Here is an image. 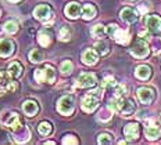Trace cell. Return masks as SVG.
I'll return each mask as SVG.
<instances>
[{
  "label": "cell",
  "mask_w": 161,
  "mask_h": 145,
  "mask_svg": "<svg viewBox=\"0 0 161 145\" xmlns=\"http://www.w3.org/2000/svg\"><path fill=\"white\" fill-rule=\"evenodd\" d=\"M135 75H136V77H139L140 80H147L152 76V68L147 65H140L136 68Z\"/></svg>",
  "instance_id": "obj_17"
},
{
  "label": "cell",
  "mask_w": 161,
  "mask_h": 145,
  "mask_svg": "<svg viewBox=\"0 0 161 145\" xmlns=\"http://www.w3.org/2000/svg\"><path fill=\"white\" fill-rule=\"evenodd\" d=\"M69 36H71V32H69V29L67 28V26H63V28L60 29V32H58V39L61 40V42H68Z\"/></svg>",
  "instance_id": "obj_24"
},
{
  "label": "cell",
  "mask_w": 161,
  "mask_h": 145,
  "mask_svg": "<svg viewBox=\"0 0 161 145\" xmlns=\"http://www.w3.org/2000/svg\"><path fill=\"white\" fill-rule=\"evenodd\" d=\"M126 93V89L125 86H122V84H118V86H115V97H124Z\"/></svg>",
  "instance_id": "obj_32"
},
{
  "label": "cell",
  "mask_w": 161,
  "mask_h": 145,
  "mask_svg": "<svg viewBox=\"0 0 161 145\" xmlns=\"http://www.w3.org/2000/svg\"><path fill=\"white\" fill-rule=\"evenodd\" d=\"M57 109L63 115H71L74 112V98L71 96H64L58 100Z\"/></svg>",
  "instance_id": "obj_3"
},
{
  "label": "cell",
  "mask_w": 161,
  "mask_h": 145,
  "mask_svg": "<svg viewBox=\"0 0 161 145\" xmlns=\"http://www.w3.org/2000/svg\"><path fill=\"white\" fill-rule=\"evenodd\" d=\"M29 60H31L32 62H35V64L40 62V61L43 60V54H42V51H40V50H38V49L31 50V51H29Z\"/></svg>",
  "instance_id": "obj_22"
},
{
  "label": "cell",
  "mask_w": 161,
  "mask_h": 145,
  "mask_svg": "<svg viewBox=\"0 0 161 145\" xmlns=\"http://www.w3.org/2000/svg\"><path fill=\"white\" fill-rule=\"evenodd\" d=\"M139 10H140V13H146V11H147V8L145 7V6H140Z\"/></svg>",
  "instance_id": "obj_36"
},
{
  "label": "cell",
  "mask_w": 161,
  "mask_h": 145,
  "mask_svg": "<svg viewBox=\"0 0 161 145\" xmlns=\"http://www.w3.org/2000/svg\"><path fill=\"white\" fill-rule=\"evenodd\" d=\"M17 29H18V25H17L15 21H8L4 23V31L10 33V35H13V33L17 32Z\"/></svg>",
  "instance_id": "obj_27"
},
{
  "label": "cell",
  "mask_w": 161,
  "mask_h": 145,
  "mask_svg": "<svg viewBox=\"0 0 161 145\" xmlns=\"http://www.w3.org/2000/svg\"><path fill=\"white\" fill-rule=\"evenodd\" d=\"M124 134L129 141H133L139 137V124L137 123H128L124 127Z\"/></svg>",
  "instance_id": "obj_10"
},
{
  "label": "cell",
  "mask_w": 161,
  "mask_h": 145,
  "mask_svg": "<svg viewBox=\"0 0 161 145\" xmlns=\"http://www.w3.org/2000/svg\"><path fill=\"white\" fill-rule=\"evenodd\" d=\"M7 72H8V75L11 76L13 79L18 77L19 75H21V72H22V66H21V64H18V62H13V64H10Z\"/></svg>",
  "instance_id": "obj_20"
},
{
  "label": "cell",
  "mask_w": 161,
  "mask_h": 145,
  "mask_svg": "<svg viewBox=\"0 0 161 145\" xmlns=\"http://www.w3.org/2000/svg\"><path fill=\"white\" fill-rule=\"evenodd\" d=\"M137 98L142 104H150L154 98V91L149 87H140L137 90Z\"/></svg>",
  "instance_id": "obj_7"
},
{
  "label": "cell",
  "mask_w": 161,
  "mask_h": 145,
  "mask_svg": "<svg viewBox=\"0 0 161 145\" xmlns=\"http://www.w3.org/2000/svg\"><path fill=\"white\" fill-rule=\"evenodd\" d=\"M15 44L11 40L7 39H2L0 40V57H8L14 53Z\"/></svg>",
  "instance_id": "obj_9"
},
{
  "label": "cell",
  "mask_w": 161,
  "mask_h": 145,
  "mask_svg": "<svg viewBox=\"0 0 161 145\" xmlns=\"http://www.w3.org/2000/svg\"><path fill=\"white\" fill-rule=\"evenodd\" d=\"M111 38L115 40L117 43H121V44H125V43L129 40V38H128V32L124 31V29H119V28H117V31L114 32V35L111 36Z\"/></svg>",
  "instance_id": "obj_18"
},
{
  "label": "cell",
  "mask_w": 161,
  "mask_h": 145,
  "mask_svg": "<svg viewBox=\"0 0 161 145\" xmlns=\"http://www.w3.org/2000/svg\"><path fill=\"white\" fill-rule=\"evenodd\" d=\"M145 134L147 137V140H157L160 136H161V130L158 126H154V124H147L146 129H145Z\"/></svg>",
  "instance_id": "obj_16"
},
{
  "label": "cell",
  "mask_w": 161,
  "mask_h": 145,
  "mask_svg": "<svg viewBox=\"0 0 161 145\" xmlns=\"http://www.w3.org/2000/svg\"><path fill=\"white\" fill-rule=\"evenodd\" d=\"M117 28H118V25H115V23H110V25L106 28V33H108L110 36H113L114 32L117 31Z\"/></svg>",
  "instance_id": "obj_34"
},
{
  "label": "cell",
  "mask_w": 161,
  "mask_h": 145,
  "mask_svg": "<svg viewBox=\"0 0 161 145\" xmlns=\"http://www.w3.org/2000/svg\"><path fill=\"white\" fill-rule=\"evenodd\" d=\"M10 2H14L15 3V2H19V0H10Z\"/></svg>",
  "instance_id": "obj_37"
},
{
  "label": "cell",
  "mask_w": 161,
  "mask_h": 145,
  "mask_svg": "<svg viewBox=\"0 0 161 145\" xmlns=\"http://www.w3.org/2000/svg\"><path fill=\"white\" fill-rule=\"evenodd\" d=\"M64 11H65V15L68 17V18L75 19L80 15V11H82V10H80V6L78 4V3L72 2V3H68V4H67Z\"/></svg>",
  "instance_id": "obj_13"
},
{
  "label": "cell",
  "mask_w": 161,
  "mask_h": 145,
  "mask_svg": "<svg viewBox=\"0 0 161 145\" xmlns=\"http://www.w3.org/2000/svg\"><path fill=\"white\" fill-rule=\"evenodd\" d=\"M22 109H24V112L28 115V116H35V115L39 112V105H38V102L29 100V101H25L24 102Z\"/></svg>",
  "instance_id": "obj_15"
},
{
  "label": "cell",
  "mask_w": 161,
  "mask_h": 145,
  "mask_svg": "<svg viewBox=\"0 0 161 145\" xmlns=\"http://www.w3.org/2000/svg\"><path fill=\"white\" fill-rule=\"evenodd\" d=\"M115 86V82H114V77L113 76H107L103 79V83H102V87L103 89H107V87H113Z\"/></svg>",
  "instance_id": "obj_31"
},
{
  "label": "cell",
  "mask_w": 161,
  "mask_h": 145,
  "mask_svg": "<svg viewBox=\"0 0 161 145\" xmlns=\"http://www.w3.org/2000/svg\"><path fill=\"white\" fill-rule=\"evenodd\" d=\"M63 144H78V140L74 136H65L63 138Z\"/></svg>",
  "instance_id": "obj_33"
},
{
  "label": "cell",
  "mask_w": 161,
  "mask_h": 145,
  "mask_svg": "<svg viewBox=\"0 0 161 145\" xmlns=\"http://www.w3.org/2000/svg\"><path fill=\"white\" fill-rule=\"evenodd\" d=\"M96 14H97V10H96V7L93 4H85V6H83V8H82V17L85 19L95 18Z\"/></svg>",
  "instance_id": "obj_19"
},
{
  "label": "cell",
  "mask_w": 161,
  "mask_h": 145,
  "mask_svg": "<svg viewBox=\"0 0 161 145\" xmlns=\"http://www.w3.org/2000/svg\"><path fill=\"white\" fill-rule=\"evenodd\" d=\"M139 36H140L142 39H146V40H149V39H150V35H149V33H146V32H140V33H139Z\"/></svg>",
  "instance_id": "obj_35"
},
{
  "label": "cell",
  "mask_w": 161,
  "mask_h": 145,
  "mask_svg": "<svg viewBox=\"0 0 161 145\" xmlns=\"http://www.w3.org/2000/svg\"><path fill=\"white\" fill-rule=\"evenodd\" d=\"M74 69V65L71 61H64L60 65V70H61V73H64V75H68V73H71Z\"/></svg>",
  "instance_id": "obj_26"
},
{
  "label": "cell",
  "mask_w": 161,
  "mask_h": 145,
  "mask_svg": "<svg viewBox=\"0 0 161 145\" xmlns=\"http://www.w3.org/2000/svg\"><path fill=\"white\" fill-rule=\"evenodd\" d=\"M33 15H35L38 19L46 21V19L52 18V8H50L47 4H40L33 10Z\"/></svg>",
  "instance_id": "obj_6"
},
{
  "label": "cell",
  "mask_w": 161,
  "mask_h": 145,
  "mask_svg": "<svg viewBox=\"0 0 161 145\" xmlns=\"http://www.w3.org/2000/svg\"><path fill=\"white\" fill-rule=\"evenodd\" d=\"M0 94H3V89H0Z\"/></svg>",
  "instance_id": "obj_38"
},
{
  "label": "cell",
  "mask_w": 161,
  "mask_h": 145,
  "mask_svg": "<svg viewBox=\"0 0 161 145\" xmlns=\"http://www.w3.org/2000/svg\"><path fill=\"white\" fill-rule=\"evenodd\" d=\"M146 28L152 32H160L161 31V18L158 15H149L146 18Z\"/></svg>",
  "instance_id": "obj_8"
},
{
  "label": "cell",
  "mask_w": 161,
  "mask_h": 145,
  "mask_svg": "<svg viewBox=\"0 0 161 145\" xmlns=\"http://www.w3.org/2000/svg\"><path fill=\"white\" fill-rule=\"evenodd\" d=\"M111 115H113V111L110 109V108H107V109H103L102 112L99 113V119H100V120H104V122H107V120L111 119Z\"/></svg>",
  "instance_id": "obj_28"
},
{
  "label": "cell",
  "mask_w": 161,
  "mask_h": 145,
  "mask_svg": "<svg viewBox=\"0 0 161 145\" xmlns=\"http://www.w3.org/2000/svg\"><path fill=\"white\" fill-rule=\"evenodd\" d=\"M99 60V54H97L96 50L93 49H88L85 50L82 54V61L86 64V65H95Z\"/></svg>",
  "instance_id": "obj_11"
},
{
  "label": "cell",
  "mask_w": 161,
  "mask_h": 145,
  "mask_svg": "<svg viewBox=\"0 0 161 145\" xmlns=\"http://www.w3.org/2000/svg\"><path fill=\"white\" fill-rule=\"evenodd\" d=\"M149 51H150L149 46L142 39H137L132 44V47H130V54L133 57H136V58H145V57L149 55Z\"/></svg>",
  "instance_id": "obj_2"
},
{
  "label": "cell",
  "mask_w": 161,
  "mask_h": 145,
  "mask_svg": "<svg viewBox=\"0 0 161 145\" xmlns=\"http://www.w3.org/2000/svg\"><path fill=\"white\" fill-rule=\"evenodd\" d=\"M97 104H99V97L95 96L93 93L86 94L80 101V106H82V109L85 112H93L97 108Z\"/></svg>",
  "instance_id": "obj_4"
},
{
  "label": "cell",
  "mask_w": 161,
  "mask_h": 145,
  "mask_svg": "<svg viewBox=\"0 0 161 145\" xmlns=\"http://www.w3.org/2000/svg\"><path fill=\"white\" fill-rule=\"evenodd\" d=\"M6 126L8 127V129H13V131H18L22 129V123H21V117H19V115L17 113H13L10 115V117L7 119V122H6Z\"/></svg>",
  "instance_id": "obj_14"
},
{
  "label": "cell",
  "mask_w": 161,
  "mask_h": 145,
  "mask_svg": "<svg viewBox=\"0 0 161 145\" xmlns=\"http://www.w3.org/2000/svg\"><path fill=\"white\" fill-rule=\"evenodd\" d=\"M33 76L40 83H53L56 80V70L50 65H46L40 69H36Z\"/></svg>",
  "instance_id": "obj_1"
},
{
  "label": "cell",
  "mask_w": 161,
  "mask_h": 145,
  "mask_svg": "<svg viewBox=\"0 0 161 145\" xmlns=\"http://www.w3.org/2000/svg\"><path fill=\"white\" fill-rule=\"evenodd\" d=\"M104 33H106V28L102 25V23H99V25H95V26H93L92 35L95 36V38H102Z\"/></svg>",
  "instance_id": "obj_25"
},
{
  "label": "cell",
  "mask_w": 161,
  "mask_h": 145,
  "mask_svg": "<svg viewBox=\"0 0 161 145\" xmlns=\"http://www.w3.org/2000/svg\"><path fill=\"white\" fill-rule=\"evenodd\" d=\"M76 84L79 87H93L96 84V76L93 73H82L76 79Z\"/></svg>",
  "instance_id": "obj_5"
},
{
  "label": "cell",
  "mask_w": 161,
  "mask_h": 145,
  "mask_svg": "<svg viewBox=\"0 0 161 145\" xmlns=\"http://www.w3.org/2000/svg\"><path fill=\"white\" fill-rule=\"evenodd\" d=\"M38 130H39V133L42 134V136H49V134L52 133L53 127H52V124H50L49 122H42L38 126Z\"/></svg>",
  "instance_id": "obj_23"
},
{
  "label": "cell",
  "mask_w": 161,
  "mask_h": 145,
  "mask_svg": "<svg viewBox=\"0 0 161 145\" xmlns=\"http://www.w3.org/2000/svg\"><path fill=\"white\" fill-rule=\"evenodd\" d=\"M160 123H161V113H160Z\"/></svg>",
  "instance_id": "obj_39"
},
{
  "label": "cell",
  "mask_w": 161,
  "mask_h": 145,
  "mask_svg": "<svg viewBox=\"0 0 161 145\" xmlns=\"http://www.w3.org/2000/svg\"><path fill=\"white\" fill-rule=\"evenodd\" d=\"M137 17L139 14L135 11V10L126 7V8H122L121 10V18H122V21H125L126 23H133L137 21Z\"/></svg>",
  "instance_id": "obj_12"
},
{
  "label": "cell",
  "mask_w": 161,
  "mask_h": 145,
  "mask_svg": "<svg viewBox=\"0 0 161 145\" xmlns=\"http://www.w3.org/2000/svg\"><path fill=\"white\" fill-rule=\"evenodd\" d=\"M97 142L99 144H111L113 142V138L110 134H107V133H103V134H100L99 138H97Z\"/></svg>",
  "instance_id": "obj_30"
},
{
  "label": "cell",
  "mask_w": 161,
  "mask_h": 145,
  "mask_svg": "<svg viewBox=\"0 0 161 145\" xmlns=\"http://www.w3.org/2000/svg\"><path fill=\"white\" fill-rule=\"evenodd\" d=\"M38 42L42 47H47L50 43H52V36H50L49 33L42 32V33H39V36H38Z\"/></svg>",
  "instance_id": "obj_21"
},
{
  "label": "cell",
  "mask_w": 161,
  "mask_h": 145,
  "mask_svg": "<svg viewBox=\"0 0 161 145\" xmlns=\"http://www.w3.org/2000/svg\"><path fill=\"white\" fill-rule=\"evenodd\" d=\"M96 49H97V53L102 54V55H104V54L108 53V44H107L106 42H99L96 44Z\"/></svg>",
  "instance_id": "obj_29"
}]
</instances>
